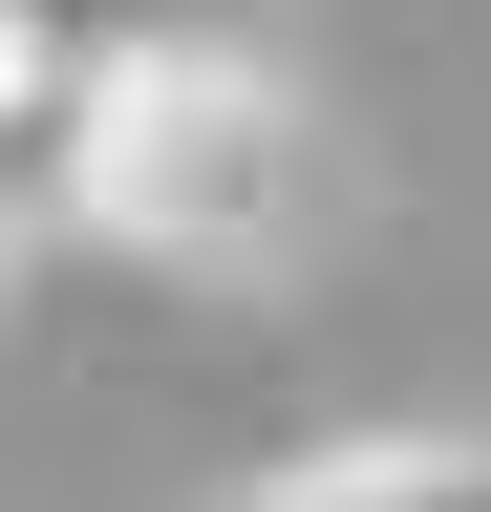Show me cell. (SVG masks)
<instances>
[{
  "instance_id": "6da1fadb",
  "label": "cell",
  "mask_w": 491,
  "mask_h": 512,
  "mask_svg": "<svg viewBox=\"0 0 491 512\" xmlns=\"http://www.w3.org/2000/svg\"><path fill=\"white\" fill-rule=\"evenodd\" d=\"M43 192H65L86 256L235 299V278L299 256V214H321V107H299L257 43H214V22H129V43H86L65 128H43Z\"/></svg>"
},
{
  "instance_id": "7a4b0ae2",
  "label": "cell",
  "mask_w": 491,
  "mask_h": 512,
  "mask_svg": "<svg viewBox=\"0 0 491 512\" xmlns=\"http://www.w3.org/2000/svg\"><path fill=\"white\" fill-rule=\"evenodd\" d=\"M193 512H491V427H342V448H257Z\"/></svg>"
}]
</instances>
